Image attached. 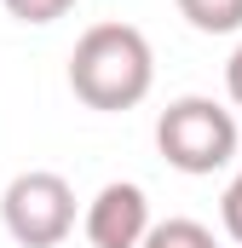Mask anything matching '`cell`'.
<instances>
[{
    "label": "cell",
    "mask_w": 242,
    "mask_h": 248,
    "mask_svg": "<svg viewBox=\"0 0 242 248\" xmlns=\"http://www.w3.org/2000/svg\"><path fill=\"white\" fill-rule=\"evenodd\" d=\"M138 248H219V243H213V231L196 225V219H162V225L144 231Z\"/></svg>",
    "instance_id": "6"
},
{
    "label": "cell",
    "mask_w": 242,
    "mask_h": 248,
    "mask_svg": "<svg viewBox=\"0 0 242 248\" xmlns=\"http://www.w3.org/2000/svg\"><path fill=\"white\" fill-rule=\"evenodd\" d=\"M150 81H156V58L144 29L133 23H92L69 52V93L87 110H133L144 104Z\"/></svg>",
    "instance_id": "1"
},
{
    "label": "cell",
    "mask_w": 242,
    "mask_h": 248,
    "mask_svg": "<svg viewBox=\"0 0 242 248\" xmlns=\"http://www.w3.org/2000/svg\"><path fill=\"white\" fill-rule=\"evenodd\" d=\"M184 12V23L190 29H202V35H231L242 29V0H173Z\"/></svg>",
    "instance_id": "5"
},
{
    "label": "cell",
    "mask_w": 242,
    "mask_h": 248,
    "mask_svg": "<svg viewBox=\"0 0 242 248\" xmlns=\"http://www.w3.org/2000/svg\"><path fill=\"white\" fill-rule=\"evenodd\" d=\"M69 6H75V0H6V12H12L17 23H58Z\"/></svg>",
    "instance_id": "7"
},
{
    "label": "cell",
    "mask_w": 242,
    "mask_h": 248,
    "mask_svg": "<svg viewBox=\"0 0 242 248\" xmlns=\"http://www.w3.org/2000/svg\"><path fill=\"white\" fill-rule=\"evenodd\" d=\"M0 219L12 231V243L23 248H58L69 231H75V190L63 173H17L6 196H0Z\"/></svg>",
    "instance_id": "3"
},
{
    "label": "cell",
    "mask_w": 242,
    "mask_h": 248,
    "mask_svg": "<svg viewBox=\"0 0 242 248\" xmlns=\"http://www.w3.org/2000/svg\"><path fill=\"white\" fill-rule=\"evenodd\" d=\"M219 219H225L231 243H242V168H237V179L225 185V202H219Z\"/></svg>",
    "instance_id": "8"
},
{
    "label": "cell",
    "mask_w": 242,
    "mask_h": 248,
    "mask_svg": "<svg viewBox=\"0 0 242 248\" xmlns=\"http://www.w3.org/2000/svg\"><path fill=\"white\" fill-rule=\"evenodd\" d=\"M156 150L167 156V168L179 173H219L231 156H237V116L202 93L173 98L162 116H156Z\"/></svg>",
    "instance_id": "2"
},
{
    "label": "cell",
    "mask_w": 242,
    "mask_h": 248,
    "mask_svg": "<svg viewBox=\"0 0 242 248\" xmlns=\"http://www.w3.org/2000/svg\"><path fill=\"white\" fill-rule=\"evenodd\" d=\"M144 231H150V202L138 185L116 179L87 202V243L92 248H138Z\"/></svg>",
    "instance_id": "4"
},
{
    "label": "cell",
    "mask_w": 242,
    "mask_h": 248,
    "mask_svg": "<svg viewBox=\"0 0 242 248\" xmlns=\"http://www.w3.org/2000/svg\"><path fill=\"white\" fill-rule=\"evenodd\" d=\"M225 93H231V104L242 110V46L231 52V63H225Z\"/></svg>",
    "instance_id": "9"
}]
</instances>
